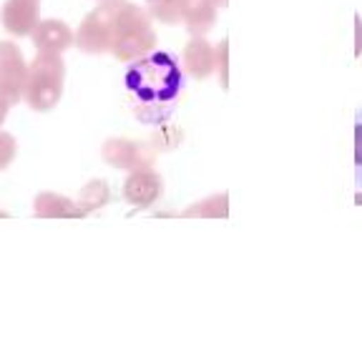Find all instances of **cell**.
Returning <instances> with one entry per match:
<instances>
[{"mask_svg":"<svg viewBox=\"0 0 362 339\" xmlns=\"http://www.w3.org/2000/svg\"><path fill=\"white\" fill-rule=\"evenodd\" d=\"M124 0H101L96 11H90L83 23L76 30V48H81L88 56H101L111 51L113 40V23Z\"/></svg>","mask_w":362,"mask_h":339,"instance_id":"3957f363","label":"cell"},{"mask_svg":"<svg viewBox=\"0 0 362 339\" xmlns=\"http://www.w3.org/2000/svg\"><path fill=\"white\" fill-rule=\"evenodd\" d=\"M101 156L113 169L141 171V169H153L156 153L146 143H136L129 141V138H108L101 148Z\"/></svg>","mask_w":362,"mask_h":339,"instance_id":"277c9868","label":"cell"},{"mask_svg":"<svg viewBox=\"0 0 362 339\" xmlns=\"http://www.w3.org/2000/svg\"><path fill=\"white\" fill-rule=\"evenodd\" d=\"M40 20L38 0H6L3 6V25L11 35H30Z\"/></svg>","mask_w":362,"mask_h":339,"instance_id":"ba28073f","label":"cell"},{"mask_svg":"<svg viewBox=\"0 0 362 339\" xmlns=\"http://www.w3.org/2000/svg\"><path fill=\"white\" fill-rule=\"evenodd\" d=\"M229 214V206H226V194H216V196L204 198V201L194 203L192 209L184 211V216H214V219H221V216Z\"/></svg>","mask_w":362,"mask_h":339,"instance_id":"5bb4252c","label":"cell"},{"mask_svg":"<svg viewBox=\"0 0 362 339\" xmlns=\"http://www.w3.org/2000/svg\"><path fill=\"white\" fill-rule=\"evenodd\" d=\"M16 151H18L16 138L11 133H6V131H0V171H6L13 164Z\"/></svg>","mask_w":362,"mask_h":339,"instance_id":"2e32d148","label":"cell"},{"mask_svg":"<svg viewBox=\"0 0 362 339\" xmlns=\"http://www.w3.org/2000/svg\"><path fill=\"white\" fill-rule=\"evenodd\" d=\"M153 45H156V33L148 11L131 0H124L113 23L111 53L121 63H131L146 58L153 51Z\"/></svg>","mask_w":362,"mask_h":339,"instance_id":"6da1fadb","label":"cell"},{"mask_svg":"<svg viewBox=\"0 0 362 339\" xmlns=\"http://www.w3.org/2000/svg\"><path fill=\"white\" fill-rule=\"evenodd\" d=\"M226 56H229V43L224 40V43L216 48V71H219V81L224 88H226V81H229V73H226Z\"/></svg>","mask_w":362,"mask_h":339,"instance_id":"e0dca14e","label":"cell"},{"mask_svg":"<svg viewBox=\"0 0 362 339\" xmlns=\"http://www.w3.org/2000/svg\"><path fill=\"white\" fill-rule=\"evenodd\" d=\"M25 88H28V68L0 76V96L6 98L11 106L25 101Z\"/></svg>","mask_w":362,"mask_h":339,"instance_id":"7c38bea8","label":"cell"},{"mask_svg":"<svg viewBox=\"0 0 362 339\" xmlns=\"http://www.w3.org/2000/svg\"><path fill=\"white\" fill-rule=\"evenodd\" d=\"M8 113H11V103L6 101V98L0 96V126L6 124V119H8Z\"/></svg>","mask_w":362,"mask_h":339,"instance_id":"d6986e66","label":"cell"},{"mask_svg":"<svg viewBox=\"0 0 362 339\" xmlns=\"http://www.w3.org/2000/svg\"><path fill=\"white\" fill-rule=\"evenodd\" d=\"M35 51L45 53H66L76 43V33L63 20H38V25L30 33Z\"/></svg>","mask_w":362,"mask_h":339,"instance_id":"52a82bcc","label":"cell"},{"mask_svg":"<svg viewBox=\"0 0 362 339\" xmlns=\"http://www.w3.org/2000/svg\"><path fill=\"white\" fill-rule=\"evenodd\" d=\"M164 194V181L153 169L131 171L124 184V198L134 209H151Z\"/></svg>","mask_w":362,"mask_h":339,"instance_id":"5b68a950","label":"cell"},{"mask_svg":"<svg viewBox=\"0 0 362 339\" xmlns=\"http://www.w3.org/2000/svg\"><path fill=\"white\" fill-rule=\"evenodd\" d=\"M355 164L362 169V124L355 126Z\"/></svg>","mask_w":362,"mask_h":339,"instance_id":"ac0fdd59","label":"cell"},{"mask_svg":"<svg viewBox=\"0 0 362 339\" xmlns=\"http://www.w3.org/2000/svg\"><path fill=\"white\" fill-rule=\"evenodd\" d=\"M63 81H66V63L61 53L38 51L33 63H28V88L25 103L33 111H51L61 103Z\"/></svg>","mask_w":362,"mask_h":339,"instance_id":"7a4b0ae2","label":"cell"},{"mask_svg":"<svg viewBox=\"0 0 362 339\" xmlns=\"http://www.w3.org/2000/svg\"><path fill=\"white\" fill-rule=\"evenodd\" d=\"M184 8H187V0H146L148 16L164 25L184 23Z\"/></svg>","mask_w":362,"mask_h":339,"instance_id":"8fae6325","label":"cell"},{"mask_svg":"<svg viewBox=\"0 0 362 339\" xmlns=\"http://www.w3.org/2000/svg\"><path fill=\"white\" fill-rule=\"evenodd\" d=\"M108 198H111V189H108V184L103 179H96V181H90V184H86V186L81 189L78 206L86 211V214H90V211L103 209V206L108 203Z\"/></svg>","mask_w":362,"mask_h":339,"instance_id":"4fadbf2b","label":"cell"},{"mask_svg":"<svg viewBox=\"0 0 362 339\" xmlns=\"http://www.w3.org/2000/svg\"><path fill=\"white\" fill-rule=\"evenodd\" d=\"M181 61H184V71L192 78H209L216 71V48L204 35H194L187 43V48H184Z\"/></svg>","mask_w":362,"mask_h":339,"instance_id":"8992f818","label":"cell"},{"mask_svg":"<svg viewBox=\"0 0 362 339\" xmlns=\"http://www.w3.org/2000/svg\"><path fill=\"white\" fill-rule=\"evenodd\" d=\"M21 68H28L25 58H23L21 48L16 43H8L3 40L0 43V76L13 73V71H21Z\"/></svg>","mask_w":362,"mask_h":339,"instance_id":"9a60e30c","label":"cell"},{"mask_svg":"<svg viewBox=\"0 0 362 339\" xmlns=\"http://www.w3.org/2000/svg\"><path fill=\"white\" fill-rule=\"evenodd\" d=\"M211 3H214L216 8H226V6H229V0H211Z\"/></svg>","mask_w":362,"mask_h":339,"instance_id":"ffe728a7","label":"cell"},{"mask_svg":"<svg viewBox=\"0 0 362 339\" xmlns=\"http://www.w3.org/2000/svg\"><path fill=\"white\" fill-rule=\"evenodd\" d=\"M33 211L40 219H83L86 216V211L81 209L78 203L53 191L38 194L33 201Z\"/></svg>","mask_w":362,"mask_h":339,"instance_id":"9c48e42d","label":"cell"},{"mask_svg":"<svg viewBox=\"0 0 362 339\" xmlns=\"http://www.w3.org/2000/svg\"><path fill=\"white\" fill-rule=\"evenodd\" d=\"M216 23V6L211 0H187L184 28L192 35H206Z\"/></svg>","mask_w":362,"mask_h":339,"instance_id":"30bf717a","label":"cell"}]
</instances>
